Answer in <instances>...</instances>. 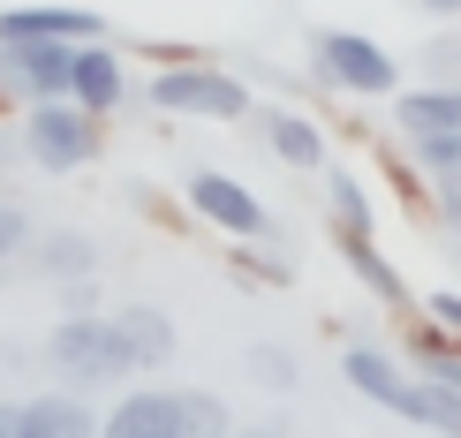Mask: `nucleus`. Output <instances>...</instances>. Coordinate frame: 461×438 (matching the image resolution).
I'll return each instance as SVG.
<instances>
[{
	"instance_id": "1",
	"label": "nucleus",
	"mask_w": 461,
	"mask_h": 438,
	"mask_svg": "<svg viewBox=\"0 0 461 438\" xmlns=\"http://www.w3.org/2000/svg\"><path fill=\"white\" fill-rule=\"evenodd\" d=\"M46 363H53V378H61L68 393L137 378L129 340H122V326H113V310H61V326L46 333Z\"/></svg>"
},
{
	"instance_id": "2",
	"label": "nucleus",
	"mask_w": 461,
	"mask_h": 438,
	"mask_svg": "<svg viewBox=\"0 0 461 438\" xmlns=\"http://www.w3.org/2000/svg\"><path fill=\"white\" fill-rule=\"evenodd\" d=\"M144 99L159 113H182V121H249V84L220 61H175L144 84Z\"/></svg>"
},
{
	"instance_id": "3",
	"label": "nucleus",
	"mask_w": 461,
	"mask_h": 438,
	"mask_svg": "<svg viewBox=\"0 0 461 438\" xmlns=\"http://www.w3.org/2000/svg\"><path fill=\"white\" fill-rule=\"evenodd\" d=\"M106 151V121L84 113L76 99H38L23 106V159L46 166V174H84Z\"/></svg>"
},
{
	"instance_id": "4",
	"label": "nucleus",
	"mask_w": 461,
	"mask_h": 438,
	"mask_svg": "<svg viewBox=\"0 0 461 438\" xmlns=\"http://www.w3.org/2000/svg\"><path fill=\"white\" fill-rule=\"evenodd\" d=\"M311 68H318V84L348 91V99H393V84H401L393 53L378 46V38H363V31H318L311 38Z\"/></svg>"
},
{
	"instance_id": "5",
	"label": "nucleus",
	"mask_w": 461,
	"mask_h": 438,
	"mask_svg": "<svg viewBox=\"0 0 461 438\" xmlns=\"http://www.w3.org/2000/svg\"><path fill=\"white\" fill-rule=\"evenodd\" d=\"M182 197H189V212L204 227H220L227 242H273V212L258 204V189L220 174V166H197V174L182 182Z\"/></svg>"
},
{
	"instance_id": "6",
	"label": "nucleus",
	"mask_w": 461,
	"mask_h": 438,
	"mask_svg": "<svg viewBox=\"0 0 461 438\" xmlns=\"http://www.w3.org/2000/svg\"><path fill=\"white\" fill-rule=\"evenodd\" d=\"M258 129H265V144H273V159L295 166V174H325V166H333V137H325L318 113H303V106H258Z\"/></svg>"
},
{
	"instance_id": "7",
	"label": "nucleus",
	"mask_w": 461,
	"mask_h": 438,
	"mask_svg": "<svg viewBox=\"0 0 461 438\" xmlns=\"http://www.w3.org/2000/svg\"><path fill=\"white\" fill-rule=\"evenodd\" d=\"M68 99L84 106V113H99V121H113V113L129 106V68H122V53H113L106 38H84V46H76Z\"/></svg>"
},
{
	"instance_id": "8",
	"label": "nucleus",
	"mask_w": 461,
	"mask_h": 438,
	"mask_svg": "<svg viewBox=\"0 0 461 438\" xmlns=\"http://www.w3.org/2000/svg\"><path fill=\"white\" fill-rule=\"evenodd\" d=\"M8 68H15V84H23V106L68 99L76 46H68V38H8Z\"/></svg>"
},
{
	"instance_id": "9",
	"label": "nucleus",
	"mask_w": 461,
	"mask_h": 438,
	"mask_svg": "<svg viewBox=\"0 0 461 438\" xmlns=\"http://www.w3.org/2000/svg\"><path fill=\"white\" fill-rule=\"evenodd\" d=\"M99 438H182L175 386H129L122 401L99 416Z\"/></svg>"
},
{
	"instance_id": "10",
	"label": "nucleus",
	"mask_w": 461,
	"mask_h": 438,
	"mask_svg": "<svg viewBox=\"0 0 461 438\" xmlns=\"http://www.w3.org/2000/svg\"><path fill=\"white\" fill-rule=\"evenodd\" d=\"M113 326H122V340H129V363H137V378L167 371V363L182 355V333H175V317H167L159 302H122V310H113Z\"/></svg>"
},
{
	"instance_id": "11",
	"label": "nucleus",
	"mask_w": 461,
	"mask_h": 438,
	"mask_svg": "<svg viewBox=\"0 0 461 438\" xmlns=\"http://www.w3.org/2000/svg\"><path fill=\"white\" fill-rule=\"evenodd\" d=\"M325 235H333V250H348V242H371L378 235V204L371 189H363L348 166H325Z\"/></svg>"
},
{
	"instance_id": "12",
	"label": "nucleus",
	"mask_w": 461,
	"mask_h": 438,
	"mask_svg": "<svg viewBox=\"0 0 461 438\" xmlns=\"http://www.w3.org/2000/svg\"><path fill=\"white\" fill-rule=\"evenodd\" d=\"M23 264L38 280H53V288H68V280H99V242L76 235V227H53V235H31L23 242Z\"/></svg>"
},
{
	"instance_id": "13",
	"label": "nucleus",
	"mask_w": 461,
	"mask_h": 438,
	"mask_svg": "<svg viewBox=\"0 0 461 438\" xmlns=\"http://www.w3.org/2000/svg\"><path fill=\"white\" fill-rule=\"evenodd\" d=\"M15 438H99V416H91L84 393H38V401H15Z\"/></svg>"
},
{
	"instance_id": "14",
	"label": "nucleus",
	"mask_w": 461,
	"mask_h": 438,
	"mask_svg": "<svg viewBox=\"0 0 461 438\" xmlns=\"http://www.w3.org/2000/svg\"><path fill=\"white\" fill-rule=\"evenodd\" d=\"M340 378L363 393V401H378V408H401V393H409V363H401L393 348H378V340H356L348 355H340Z\"/></svg>"
},
{
	"instance_id": "15",
	"label": "nucleus",
	"mask_w": 461,
	"mask_h": 438,
	"mask_svg": "<svg viewBox=\"0 0 461 438\" xmlns=\"http://www.w3.org/2000/svg\"><path fill=\"white\" fill-rule=\"evenodd\" d=\"M393 129L401 137H461V84L393 91Z\"/></svg>"
},
{
	"instance_id": "16",
	"label": "nucleus",
	"mask_w": 461,
	"mask_h": 438,
	"mask_svg": "<svg viewBox=\"0 0 461 438\" xmlns=\"http://www.w3.org/2000/svg\"><path fill=\"white\" fill-rule=\"evenodd\" d=\"M8 38H68V46H84V38H106V23L91 8H0V46Z\"/></svg>"
},
{
	"instance_id": "17",
	"label": "nucleus",
	"mask_w": 461,
	"mask_h": 438,
	"mask_svg": "<svg viewBox=\"0 0 461 438\" xmlns=\"http://www.w3.org/2000/svg\"><path fill=\"white\" fill-rule=\"evenodd\" d=\"M401 424H416V431H438V438H461V393H447L438 378H424L416 371L409 378V393H401Z\"/></svg>"
},
{
	"instance_id": "18",
	"label": "nucleus",
	"mask_w": 461,
	"mask_h": 438,
	"mask_svg": "<svg viewBox=\"0 0 461 438\" xmlns=\"http://www.w3.org/2000/svg\"><path fill=\"white\" fill-rule=\"evenodd\" d=\"M340 264L363 280V295H371L378 310H409V280H401L393 264L378 257V242H348V250H340Z\"/></svg>"
},
{
	"instance_id": "19",
	"label": "nucleus",
	"mask_w": 461,
	"mask_h": 438,
	"mask_svg": "<svg viewBox=\"0 0 461 438\" xmlns=\"http://www.w3.org/2000/svg\"><path fill=\"white\" fill-rule=\"evenodd\" d=\"M175 408H182V438H227L235 431V408L212 386H175Z\"/></svg>"
},
{
	"instance_id": "20",
	"label": "nucleus",
	"mask_w": 461,
	"mask_h": 438,
	"mask_svg": "<svg viewBox=\"0 0 461 438\" xmlns=\"http://www.w3.org/2000/svg\"><path fill=\"white\" fill-rule=\"evenodd\" d=\"M235 273L258 280V288H287L295 280V257H280L273 242H235Z\"/></svg>"
},
{
	"instance_id": "21",
	"label": "nucleus",
	"mask_w": 461,
	"mask_h": 438,
	"mask_svg": "<svg viewBox=\"0 0 461 438\" xmlns=\"http://www.w3.org/2000/svg\"><path fill=\"white\" fill-rule=\"evenodd\" d=\"M401 144H409V159H416V174H424V182L461 174V137H401Z\"/></svg>"
},
{
	"instance_id": "22",
	"label": "nucleus",
	"mask_w": 461,
	"mask_h": 438,
	"mask_svg": "<svg viewBox=\"0 0 461 438\" xmlns=\"http://www.w3.org/2000/svg\"><path fill=\"white\" fill-rule=\"evenodd\" d=\"M242 363H249V378H258V386H273V393H295V378H303V371H295V355L273 348V340H258Z\"/></svg>"
},
{
	"instance_id": "23",
	"label": "nucleus",
	"mask_w": 461,
	"mask_h": 438,
	"mask_svg": "<svg viewBox=\"0 0 461 438\" xmlns=\"http://www.w3.org/2000/svg\"><path fill=\"white\" fill-rule=\"evenodd\" d=\"M38 235V227H31V212H23V204H0V264H15V257H23V242Z\"/></svg>"
},
{
	"instance_id": "24",
	"label": "nucleus",
	"mask_w": 461,
	"mask_h": 438,
	"mask_svg": "<svg viewBox=\"0 0 461 438\" xmlns=\"http://www.w3.org/2000/svg\"><path fill=\"white\" fill-rule=\"evenodd\" d=\"M424 317H431V326H447V333L461 340V288H431V295H424Z\"/></svg>"
},
{
	"instance_id": "25",
	"label": "nucleus",
	"mask_w": 461,
	"mask_h": 438,
	"mask_svg": "<svg viewBox=\"0 0 461 438\" xmlns=\"http://www.w3.org/2000/svg\"><path fill=\"white\" fill-rule=\"evenodd\" d=\"M431 204H438V219H447V235H454V227H461V174L431 182Z\"/></svg>"
},
{
	"instance_id": "26",
	"label": "nucleus",
	"mask_w": 461,
	"mask_h": 438,
	"mask_svg": "<svg viewBox=\"0 0 461 438\" xmlns=\"http://www.w3.org/2000/svg\"><path fill=\"white\" fill-rule=\"evenodd\" d=\"M61 310H99V280H68V288H61Z\"/></svg>"
},
{
	"instance_id": "27",
	"label": "nucleus",
	"mask_w": 461,
	"mask_h": 438,
	"mask_svg": "<svg viewBox=\"0 0 461 438\" xmlns=\"http://www.w3.org/2000/svg\"><path fill=\"white\" fill-rule=\"evenodd\" d=\"M23 113V84H15V68H8V46H0V113Z\"/></svg>"
},
{
	"instance_id": "28",
	"label": "nucleus",
	"mask_w": 461,
	"mask_h": 438,
	"mask_svg": "<svg viewBox=\"0 0 461 438\" xmlns=\"http://www.w3.org/2000/svg\"><path fill=\"white\" fill-rule=\"evenodd\" d=\"M424 378H438V386H447V393H461V348H454V355H447V363H431V371H424Z\"/></svg>"
},
{
	"instance_id": "29",
	"label": "nucleus",
	"mask_w": 461,
	"mask_h": 438,
	"mask_svg": "<svg viewBox=\"0 0 461 438\" xmlns=\"http://www.w3.org/2000/svg\"><path fill=\"white\" fill-rule=\"evenodd\" d=\"M227 438H287V431H280V424H235Z\"/></svg>"
},
{
	"instance_id": "30",
	"label": "nucleus",
	"mask_w": 461,
	"mask_h": 438,
	"mask_svg": "<svg viewBox=\"0 0 461 438\" xmlns=\"http://www.w3.org/2000/svg\"><path fill=\"white\" fill-rule=\"evenodd\" d=\"M416 8H431V15H461V0H416Z\"/></svg>"
},
{
	"instance_id": "31",
	"label": "nucleus",
	"mask_w": 461,
	"mask_h": 438,
	"mask_svg": "<svg viewBox=\"0 0 461 438\" xmlns=\"http://www.w3.org/2000/svg\"><path fill=\"white\" fill-rule=\"evenodd\" d=\"M454 257H461V227H454Z\"/></svg>"
}]
</instances>
